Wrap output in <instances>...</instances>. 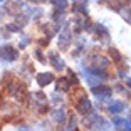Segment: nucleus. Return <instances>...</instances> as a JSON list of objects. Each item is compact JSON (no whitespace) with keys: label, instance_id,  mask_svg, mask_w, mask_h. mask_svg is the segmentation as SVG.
Returning <instances> with one entry per match:
<instances>
[{"label":"nucleus","instance_id":"nucleus-9","mask_svg":"<svg viewBox=\"0 0 131 131\" xmlns=\"http://www.w3.org/2000/svg\"><path fill=\"white\" fill-rule=\"evenodd\" d=\"M71 89V81L67 77H61L57 79V84H56V91H61V93H67Z\"/></svg>","mask_w":131,"mask_h":131},{"label":"nucleus","instance_id":"nucleus-24","mask_svg":"<svg viewBox=\"0 0 131 131\" xmlns=\"http://www.w3.org/2000/svg\"><path fill=\"white\" fill-rule=\"evenodd\" d=\"M27 42H29V39H24L22 42H20V49H24V47H27Z\"/></svg>","mask_w":131,"mask_h":131},{"label":"nucleus","instance_id":"nucleus-30","mask_svg":"<svg viewBox=\"0 0 131 131\" xmlns=\"http://www.w3.org/2000/svg\"><path fill=\"white\" fill-rule=\"evenodd\" d=\"M0 131H2V126H0Z\"/></svg>","mask_w":131,"mask_h":131},{"label":"nucleus","instance_id":"nucleus-10","mask_svg":"<svg viewBox=\"0 0 131 131\" xmlns=\"http://www.w3.org/2000/svg\"><path fill=\"white\" fill-rule=\"evenodd\" d=\"M69 42H71V30H69V29H64V30L59 34V44H61V49H66Z\"/></svg>","mask_w":131,"mask_h":131},{"label":"nucleus","instance_id":"nucleus-12","mask_svg":"<svg viewBox=\"0 0 131 131\" xmlns=\"http://www.w3.org/2000/svg\"><path fill=\"white\" fill-rule=\"evenodd\" d=\"M50 118H52V121H56V123H62L64 118H66V109L59 108V109H56V111H52Z\"/></svg>","mask_w":131,"mask_h":131},{"label":"nucleus","instance_id":"nucleus-8","mask_svg":"<svg viewBox=\"0 0 131 131\" xmlns=\"http://www.w3.org/2000/svg\"><path fill=\"white\" fill-rule=\"evenodd\" d=\"M37 84L40 86V88H46V86L52 84V81H54V76L50 72H42V74H37Z\"/></svg>","mask_w":131,"mask_h":131},{"label":"nucleus","instance_id":"nucleus-23","mask_svg":"<svg viewBox=\"0 0 131 131\" xmlns=\"http://www.w3.org/2000/svg\"><path fill=\"white\" fill-rule=\"evenodd\" d=\"M35 56H37V59L40 62H46V61H44V57H42V54H40V50H35Z\"/></svg>","mask_w":131,"mask_h":131},{"label":"nucleus","instance_id":"nucleus-5","mask_svg":"<svg viewBox=\"0 0 131 131\" xmlns=\"http://www.w3.org/2000/svg\"><path fill=\"white\" fill-rule=\"evenodd\" d=\"M91 64L96 67V69H108V66H109V59L108 57H104V56H101V54H96V56H93L91 57Z\"/></svg>","mask_w":131,"mask_h":131},{"label":"nucleus","instance_id":"nucleus-21","mask_svg":"<svg viewBox=\"0 0 131 131\" xmlns=\"http://www.w3.org/2000/svg\"><path fill=\"white\" fill-rule=\"evenodd\" d=\"M19 22L20 25H25V22H27V20L24 19V15H15V24Z\"/></svg>","mask_w":131,"mask_h":131},{"label":"nucleus","instance_id":"nucleus-28","mask_svg":"<svg viewBox=\"0 0 131 131\" xmlns=\"http://www.w3.org/2000/svg\"><path fill=\"white\" fill-rule=\"evenodd\" d=\"M128 86H129V89H131V77L128 79Z\"/></svg>","mask_w":131,"mask_h":131},{"label":"nucleus","instance_id":"nucleus-19","mask_svg":"<svg viewBox=\"0 0 131 131\" xmlns=\"http://www.w3.org/2000/svg\"><path fill=\"white\" fill-rule=\"evenodd\" d=\"M94 29H96V34H99V35H103V37L108 39V30H106V29H104L103 25H96Z\"/></svg>","mask_w":131,"mask_h":131},{"label":"nucleus","instance_id":"nucleus-27","mask_svg":"<svg viewBox=\"0 0 131 131\" xmlns=\"http://www.w3.org/2000/svg\"><path fill=\"white\" fill-rule=\"evenodd\" d=\"M19 131H30V129H29L27 126H20V128H19Z\"/></svg>","mask_w":131,"mask_h":131},{"label":"nucleus","instance_id":"nucleus-14","mask_svg":"<svg viewBox=\"0 0 131 131\" xmlns=\"http://www.w3.org/2000/svg\"><path fill=\"white\" fill-rule=\"evenodd\" d=\"M86 29H89L88 17H79V19L76 20V30H86Z\"/></svg>","mask_w":131,"mask_h":131},{"label":"nucleus","instance_id":"nucleus-25","mask_svg":"<svg viewBox=\"0 0 131 131\" xmlns=\"http://www.w3.org/2000/svg\"><path fill=\"white\" fill-rule=\"evenodd\" d=\"M124 124H126V126H124V129H126V131H131V121H124Z\"/></svg>","mask_w":131,"mask_h":131},{"label":"nucleus","instance_id":"nucleus-29","mask_svg":"<svg viewBox=\"0 0 131 131\" xmlns=\"http://www.w3.org/2000/svg\"><path fill=\"white\" fill-rule=\"evenodd\" d=\"M128 15L131 17V8H129V12H128ZM128 20H129V22H131V19H128Z\"/></svg>","mask_w":131,"mask_h":131},{"label":"nucleus","instance_id":"nucleus-20","mask_svg":"<svg viewBox=\"0 0 131 131\" xmlns=\"http://www.w3.org/2000/svg\"><path fill=\"white\" fill-rule=\"evenodd\" d=\"M7 30H10V32H19V25H15V24H8V25H7Z\"/></svg>","mask_w":131,"mask_h":131},{"label":"nucleus","instance_id":"nucleus-22","mask_svg":"<svg viewBox=\"0 0 131 131\" xmlns=\"http://www.w3.org/2000/svg\"><path fill=\"white\" fill-rule=\"evenodd\" d=\"M113 123H114V126H121V124H124V119H121V118H116Z\"/></svg>","mask_w":131,"mask_h":131},{"label":"nucleus","instance_id":"nucleus-16","mask_svg":"<svg viewBox=\"0 0 131 131\" xmlns=\"http://www.w3.org/2000/svg\"><path fill=\"white\" fill-rule=\"evenodd\" d=\"M77 128V119H76V116H71L69 118V124L66 126V131H76Z\"/></svg>","mask_w":131,"mask_h":131},{"label":"nucleus","instance_id":"nucleus-11","mask_svg":"<svg viewBox=\"0 0 131 131\" xmlns=\"http://www.w3.org/2000/svg\"><path fill=\"white\" fill-rule=\"evenodd\" d=\"M49 57H50V62H52V66H54L56 69L62 71V69L66 67V66H64V61H62V59L59 57V56L56 54V52H50V54H49Z\"/></svg>","mask_w":131,"mask_h":131},{"label":"nucleus","instance_id":"nucleus-2","mask_svg":"<svg viewBox=\"0 0 131 131\" xmlns=\"http://www.w3.org/2000/svg\"><path fill=\"white\" fill-rule=\"evenodd\" d=\"M46 103H47V96L44 93H32V97H30V106L32 109H35L37 113H46L47 108H46Z\"/></svg>","mask_w":131,"mask_h":131},{"label":"nucleus","instance_id":"nucleus-15","mask_svg":"<svg viewBox=\"0 0 131 131\" xmlns=\"http://www.w3.org/2000/svg\"><path fill=\"white\" fill-rule=\"evenodd\" d=\"M72 10H74V12H81L82 15H88V10H86L84 2H77V4H74V5H72Z\"/></svg>","mask_w":131,"mask_h":131},{"label":"nucleus","instance_id":"nucleus-4","mask_svg":"<svg viewBox=\"0 0 131 131\" xmlns=\"http://www.w3.org/2000/svg\"><path fill=\"white\" fill-rule=\"evenodd\" d=\"M0 57L4 59V61L12 62V61H15V59L19 57V52H17L15 47H12V46H8V44H5V46L0 47Z\"/></svg>","mask_w":131,"mask_h":131},{"label":"nucleus","instance_id":"nucleus-6","mask_svg":"<svg viewBox=\"0 0 131 131\" xmlns=\"http://www.w3.org/2000/svg\"><path fill=\"white\" fill-rule=\"evenodd\" d=\"M76 109L81 113V114H89V113H91V109H93V104H91V101H89L86 96H82L81 101L76 104Z\"/></svg>","mask_w":131,"mask_h":131},{"label":"nucleus","instance_id":"nucleus-26","mask_svg":"<svg viewBox=\"0 0 131 131\" xmlns=\"http://www.w3.org/2000/svg\"><path fill=\"white\" fill-rule=\"evenodd\" d=\"M32 4H44V2H47V0H30Z\"/></svg>","mask_w":131,"mask_h":131},{"label":"nucleus","instance_id":"nucleus-1","mask_svg":"<svg viewBox=\"0 0 131 131\" xmlns=\"http://www.w3.org/2000/svg\"><path fill=\"white\" fill-rule=\"evenodd\" d=\"M82 74H84L86 82H88V84H91V86L99 84L101 81H104V79L108 77V74H106V72H101V69H84V71H82Z\"/></svg>","mask_w":131,"mask_h":131},{"label":"nucleus","instance_id":"nucleus-31","mask_svg":"<svg viewBox=\"0 0 131 131\" xmlns=\"http://www.w3.org/2000/svg\"><path fill=\"white\" fill-rule=\"evenodd\" d=\"M0 2H4V0H0Z\"/></svg>","mask_w":131,"mask_h":131},{"label":"nucleus","instance_id":"nucleus-3","mask_svg":"<svg viewBox=\"0 0 131 131\" xmlns=\"http://www.w3.org/2000/svg\"><path fill=\"white\" fill-rule=\"evenodd\" d=\"M8 93H10L12 97H15V99L22 101L27 94V88L24 82H19V81H14L12 84H8Z\"/></svg>","mask_w":131,"mask_h":131},{"label":"nucleus","instance_id":"nucleus-7","mask_svg":"<svg viewBox=\"0 0 131 131\" xmlns=\"http://www.w3.org/2000/svg\"><path fill=\"white\" fill-rule=\"evenodd\" d=\"M93 94L96 97H99V99H104V97H109L113 94V91H111V88L109 86H93Z\"/></svg>","mask_w":131,"mask_h":131},{"label":"nucleus","instance_id":"nucleus-13","mask_svg":"<svg viewBox=\"0 0 131 131\" xmlns=\"http://www.w3.org/2000/svg\"><path fill=\"white\" fill-rule=\"evenodd\" d=\"M109 113H113V114H118V113L124 111V104L121 103V101H116V103H111L109 104Z\"/></svg>","mask_w":131,"mask_h":131},{"label":"nucleus","instance_id":"nucleus-17","mask_svg":"<svg viewBox=\"0 0 131 131\" xmlns=\"http://www.w3.org/2000/svg\"><path fill=\"white\" fill-rule=\"evenodd\" d=\"M109 56L113 57V61H114V62H119L121 61V54L116 49H113V47H109Z\"/></svg>","mask_w":131,"mask_h":131},{"label":"nucleus","instance_id":"nucleus-18","mask_svg":"<svg viewBox=\"0 0 131 131\" xmlns=\"http://www.w3.org/2000/svg\"><path fill=\"white\" fill-rule=\"evenodd\" d=\"M54 5L59 10H66L67 8V0H54Z\"/></svg>","mask_w":131,"mask_h":131}]
</instances>
